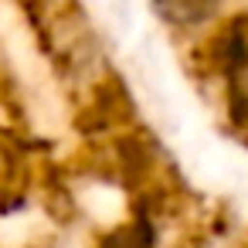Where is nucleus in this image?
I'll list each match as a JSON object with an SVG mask.
<instances>
[{
	"label": "nucleus",
	"mask_w": 248,
	"mask_h": 248,
	"mask_svg": "<svg viewBox=\"0 0 248 248\" xmlns=\"http://www.w3.org/2000/svg\"><path fill=\"white\" fill-rule=\"evenodd\" d=\"M221 0H156V11L177 24V28H190V24H201L207 21L214 11H217Z\"/></svg>",
	"instance_id": "f257e3e1"
},
{
	"label": "nucleus",
	"mask_w": 248,
	"mask_h": 248,
	"mask_svg": "<svg viewBox=\"0 0 248 248\" xmlns=\"http://www.w3.org/2000/svg\"><path fill=\"white\" fill-rule=\"evenodd\" d=\"M95 248H153V224L146 217H136V221H126L112 231H106Z\"/></svg>",
	"instance_id": "f03ea898"
}]
</instances>
